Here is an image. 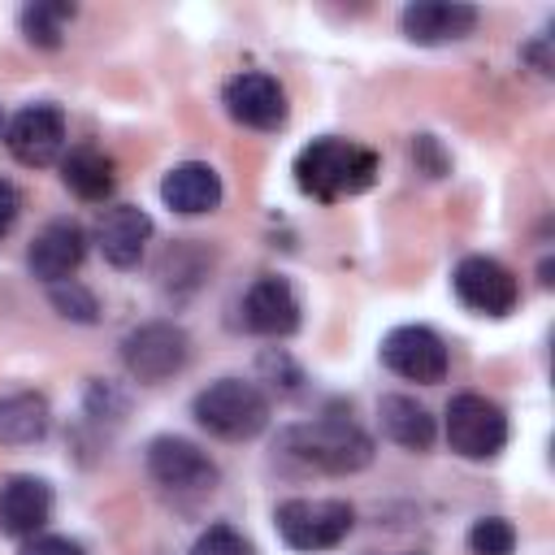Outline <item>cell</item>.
<instances>
[{
	"label": "cell",
	"mask_w": 555,
	"mask_h": 555,
	"mask_svg": "<svg viewBox=\"0 0 555 555\" xmlns=\"http://www.w3.org/2000/svg\"><path fill=\"white\" fill-rule=\"evenodd\" d=\"M377 169H382V160L373 147H360V143L338 139V134H321V139L299 147L295 186L321 204H334V199L369 191L377 182Z\"/></svg>",
	"instance_id": "obj_1"
},
{
	"label": "cell",
	"mask_w": 555,
	"mask_h": 555,
	"mask_svg": "<svg viewBox=\"0 0 555 555\" xmlns=\"http://www.w3.org/2000/svg\"><path fill=\"white\" fill-rule=\"evenodd\" d=\"M286 455H295L299 464L317 468V473H360L373 464V438L343 412H325L312 421H299L282 434Z\"/></svg>",
	"instance_id": "obj_2"
},
{
	"label": "cell",
	"mask_w": 555,
	"mask_h": 555,
	"mask_svg": "<svg viewBox=\"0 0 555 555\" xmlns=\"http://www.w3.org/2000/svg\"><path fill=\"white\" fill-rule=\"evenodd\" d=\"M191 416L199 429L225 442H247L269 429V399L256 382L243 377H217L191 399Z\"/></svg>",
	"instance_id": "obj_3"
},
{
	"label": "cell",
	"mask_w": 555,
	"mask_h": 555,
	"mask_svg": "<svg viewBox=\"0 0 555 555\" xmlns=\"http://www.w3.org/2000/svg\"><path fill=\"white\" fill-rule=\"evenodd\" d=\"M273 525L291 551L317 555L347 542V533L356 529V507L347 499H282L273 507Z\"/></svg>",
	"instance_id": "obj_4"
},
{
	"label": "cell",
	"mask_w": 555,
	"mask_h": 555,
	"mask_svg": "<svg viewBox=\"0 0 555 555\" xmlns=\"http://www.w3.org/2000/svg\"><path fill=\"white\" fill-rule=\"evenodd\" d=\"M143 464H147V477H152L165 494H173V499H204V494H212L217 481H221L217 460H212L208 451H199L191 438H178V434L152 438Z\"/></svg>",
	"instance_id": "obj_5"
},
{
	"label": "cell",
	"mask_w": 555,
	"mask_h": 555,
	"mask_svg": "<svg viewBox=\"0 0 555 555\" xmlns=\"http://www.w3.org/2000/svg\"><path fill=\"white\" fill-rule=\"evenodd\" d=\"M442 434H447V447L455 455L494 460L507 447V412L494 399L464 390V395H451L447 416H442Z\"/></svg>",
	"instance_id": "obj_6"
},
{
	"label": "cell",
	"mask_w": 555,
	"mask_h": 555,
	"mask_svg": "<svg viewBox=\"0 0 555 555\" xmlns=\"http://www.w3.org/2000/svg\"><path fill=\"white\" fill-rule=\"evenodd\" d=\"M186 360H191V334L173 321H147L121 338V364L143 386L169 382L173 373L186 369Z\"/></svg>",
	"instance_id": "obj_7"
},
{
	"label": "cell",
	"mask_w": 555,
	"mask_h": 555,
	"mask_svg": "<svg viewBox=\"0 0 555 555\" xmlns=\"http://www.w3.org/2000/svg\"><path fill=\"white\" fill-rule=\"evenodd\" d=\"M382 364L403 377V382H416V386H434L447 377L451 369V351L442 343L438 330L429 325H395L386 338H382Z\"/></svg>",
	"instance_id": "obj_8"
},
{
	"label": "cell",
	"mask_w": 555,
	"mask_h": 555,
	"mask_svg": "<svg viewBox=\"0 0 555 555\" xmlns=\"http://www.w3.org/2000/svg\"><path fill=\"white\" fill-rule=\"evenodd\" d=\"M4 147L17 165L43 169L65 156V113L56 104H26L4 121Z\"/></svg>",
	"instance_id": "obj_9"
},
{
	"label": "cell",
	"mask_w": 555,
	"mask_h": 555,
	"mask_svg": "<svg viewBox=\"0 0 555 555\" xmlns=\"http://www.w3.org/2000/svg\"><path fill=\"white\" fill-rule=\"evenodd\" d=\"M451 286H455L460 304L481 312V317H507L520 299L516 273L494 256H464L451 273Z\"/></svg>",
	"instance_id": "obj_10"
},
{
	"label": "cell",
	"mask_w": 555,
	"mask_h": 555,
	"mask_svg": "<svg viewBox=\"0 0 555 555\" xmlns=\"http://www.w3.org/2000/svg\"><path fill=\"white\" fill-rule=\"evenodd\" d=\"M304 321V308H299V295L291 291L286 278L278 273H264L256 278L243 299H238V325L247 334H260V338H291Z\"/></svg>",
	"instance_id": "obj_11"
},
{
	"label": "cell",
	"mask_w": 555,
	"mask_h": 555,
	"mask_svg": "<svg viewBox=\"0 0 555 555\" xmlns=\"http://www.w3.org/2000/svg\"><path fill=\"white\" fill-rule=\"evenodd\" d=\"M221 104H225L230 121H238L247 130H282L286 113H291L282 82L273 74H260V69H243V74L225 78Z\"/></svg>",
	"instance_id": "obj_12"
},
{
	"label": "cell",
	"mask_w": 555,
	"mask_h": 555,
	"mask_svg": "<svg viewBox=\"0 0 555 555\" xmlns=\"http://www.w3.org/2000/svg\"><path fill=\"white\" fill-rule=\"evenodd\" d=\"M82 260H87V230H82L78 221H69V217L48 221V225L30 238V247H26V269H30V278H39V282H48V286L74 278Z\"/></svg>",
	"instance_id": "obj_13"
},
{
	"label": "cell",
	"mask_w": 555,
	"mask_h": 555,
	"mask_svg": "<svg viewBox=\"0 0 555 555\" xmlns=\"http://www.w3.org/2000/svg\"><path fill=\"white\" fill-rule=\"evenodd\" d=\"M477 22H481V13L473 4H447V0H416V4H403V13H399V30L425 48L460 43L477 30Z\"/></svg>",
	"instance_id": "obj_14"
},
{
	"label": "cell",
	"mask_w": 555,
	"mask_h": 555,
	"mask_svg": "<svg viewBox=\"0 0 555 555\" xmlns=\"http://www.w3.org/2000/svg\"><path fill=\"white\" fill-rule=\"evenodd\" d=\"M95 243L113 269H134L152 243V217L139 204H113L95 221Z\"/></svg>",
	"instance_id": "obj_15"
},
{
	"label": "cell",
	"mask_w": 555,
	"mask_h": 555,
	"mask_svg": "<svg viewBox=\"0 0 555 555\" xmlns=\"http://www.w3.org/2000/svg\"><path fill=\"white\" fill-rule=\"evenodd\" d=\"M52 486L35 473H17L0 486V529L13 538H35L52 520Z\"/></svg>",
	"instance_id": "obj_16"
},
{
	"label": "cell",
	"mask_w": 555,
	"mask_h": 555,
	"mask_svg": "<svg viewBox=\"0 0 555 555\" xmlns=\"http://www.w3.org/2000/svg\"><path fill=\"white\" fill-rule=\"evenodd\" d=\"M221 173L208 160H182L160 178V199L165 208H173L178 217H204L221 208Z\"/></svg>",
	"instance_id": "obj_17"
},
{
	"label": "cell",
	"mask_w": 555,
	"mask_h": 555,
	"mask_svg": "<svg viewBox=\"0 0 555 555\" xmlns=\"http://www.w3.org/2000/svg\"><path fill=\"white\" fill-rule=\"evenodd\" d=\"M377 421H382V434L403 447V451H429L434 438H438V421L425 403H416L412 395H382L377 399Z\"/></svg>",
	"instance_id": "obj_18"
},
{
	"label": "cell",
	"mask_w": 555,
	"mask_h": 555,
	"mask_svg": "<svg viewBox=\"0 0 555 555\" xmlns=\"http://www.w3.org/2000/svg\"><path fill=\"white\" fill-rule=\"evenodd\" d=\"M48 429H52V408L39 390L0 395V442L4 447H30Z\"/></svg>",
	"instance_id": "obj_19"
},
{
	"label": "cell",
	"mask_w": 555,
	"mask_h": 555,
	"mask_svg": "<svg viewBox=\"0 0 555 555\" xmlns=\"http://www.w3.org/2000/svg\"><path fill=\"white\" fill-rule=\"evenodd\" d=\"M61 182H65V191H74L78 199H87V204H100V199H108L113 195V186H117V173H113V156H104L100 147H69L65 156H61Z\"/></svg>",
	"instance_id": "obj_20"
},
{
	"label": "cell",
	"mask_w": 555,
	"mask_h": 555,
	"mask_svg": "<svg viewBox=\"0 0 555 555\" xmlns=\"http://www.w3.org/2000/svg\"><path fill=\"white\" fill-rule=\"evenodd\" d=\"M74 13H78V9H74L69 0H30V4H22V13H17V30L26 35V43L52 52V48L65 43V26L74 22Z\"/></svg>",
	"instance_id": "obj_21"
},
{
	"label": "cell",
	"mask_w": 555,
	"mask_h": 555,
	"mask_svg": "<svg viewBox=\"0 0 555 555\" xmlns=\"http://www.w3.org/2000/svg\"><path fill=\"white\" fill-rule=\"evenodd\" d=\"M48 299H52V308H56L65 321H74V325H95V321H100V299H95V291L82 286L78 278L52 282V286H48Z\"/></svg>",
	"instance_id": "obj_22"
},
{
	"label": "cell",
	"mask_w": 555,
	"mask_h": 555,
	"mask_svg": "<svg viewBox=\"0 0 555 555\" xmlns=\"http://www.w3.org/2000/svg\"><path fill=\"white\" fill-rule=\"evenodd\" d=\"M468 551L473 555H512L516 551V529L507 516H481L468 529Z\"/></svg>",
	"instance_id": "obj_23"
},
{
	"label": "cell",
	"mask_w": 555,
	"mask_h": 555,
	"mask_svg": "<svg viewBox=\"0 0 555 555\" xmlns=\"http://www.w3.org/2000/svg\"><path fill=\"white\" fill-rule=\"evenodd\" d=\"M186 555H256V546H251V538L238 533L234 525H208V529L191 542Z\"/></svg>",
	"instance_id": "obj_24"
},
{
	"label": "cell",
	"mask_w": 555,
	"mask_h": 555,
	"mask_svg": "<svg viewBox=\"0 0 555 555\" xmlns=\"http://www.w3.org/2000/svg\"><path fill=\"white\" fill-rule=\"evenodd\" d=\"M412 160H416V169H425V178H442L451 169V160H447V152L438 147L434 134H416L412 139Z\"/></svg>",
	"instance_id": "obj_25"
},
{
	"label": "cell",
	"mask_w": 555,
	"mask_h": 555,
	"mask_svg": "<svg viewBox=\"0 0 555 555\" xmlns=\"http://www.w3.org/2000/svg\"><path fill=\"white\" fill-rule=\"evenodd\" d=\"M17 555H87V546L65 538V533H35V538L22 542Z\"/></svg>",
	"instance_id": "obj_26"
},
{
	"label": "cell",
	"mask_w": 555,
	"mask_h": 555,
	"mask_svg": "<svg viewBox=\"0 0 555 555\" xmlns=\"http://www.w3.org/2000/svg\"><path fill=\"white\" fill-rule=\"evenodd\" d=\"M17 217H22V191L9 178H0V238L17 225Z\"/></svg>",
	"instance_id": "obj_27"
},
{
	"label": "cell",
	"mask_w": 555,
	"mask_h": 555,
	"mask_svg": "<svg viewBox=\"0 0 555 555\" xmlns=\"http://www.w3.org/2000/svg\"><path fill=\"white\" fill-rule=\"evenodd\" d=\"M0 139H4V108H0Z\"/></svg>",
	"instance_id": "obj_28"
},
{
	"label": "cell",
	"mask_w": 555,
	"mask_h": 555,
	"mask_svg": "<svg viewBox=\"0 0 555 555\" xmlns=\"http://www.w3.org/2000/svg\"><path fill=\"white\" fill-rule=\"evenodd\" d=\"M403 555H425V551H403Z\"/></svg>",
	"instance_id": "obj_29"
}]
</instances>
